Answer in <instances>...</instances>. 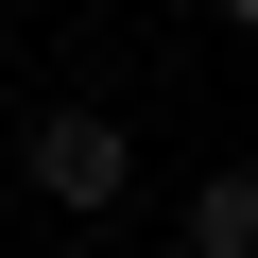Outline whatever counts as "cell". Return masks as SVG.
I'll list each match as a JSON object with an SVG mask.
<instances>
[{
  "mask_svg": "<svg viewBox=\"0 0 258 258\" xmlns=\"http://www.w3.org/2000/svg\"><path fill=\"white\" fill-rule=\"evenodd\" d=\"M172 258H258V155H207V172H189Z\"/></svg>",
  "mask_w": 258,
  "mask_h": 258,
  "instance_id": "cell-2",
  "label": "cell"
},
{
  "mask_svg": "<svg viewBox=\"0 0 258 258\" xmlns=\"http://www.w3.org/2000/svg\"><path fill=\"white\" fill-rule=\"evenodd\" d=\"M18 189L52 224H120V207H138V120H120V103H35L18 120Z\"/></svg>",
  "mask_w": 258,
  "mask_h": 258,
  "instance_id": "cell-1",
  "label": "cell"
}]
</instances>
